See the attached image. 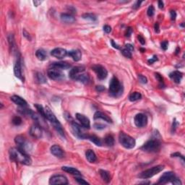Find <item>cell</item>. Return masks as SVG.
<instances>
[{
  "label": "cell",
  "mask_w": 185,
  "mask_h": 185,
  "mask_svg": "<svg viewBox=\"0 0 185 185\" xmlns=\"http://www.w3.org/2000/svg\"><path fill=\"white\" fill-rule=\"evenodd\" d=\"M75 181H76L78 184H89L88 182L85 181L83 179H82V178L78 177L77 176L76 177H75Z\"/></svg>",
  "instance_id": "cell-43"
},
{
  "label": "cell",
  "mask_w": 185,
  "mask_h": 185,
  "mask_svg": "<svg viewBox=\"0 0 185 185\" xmlns=\"http://www.w3.org/2000/svg\"><path fill=\"white\" fill-rule=\"evenodd\" d=\"M158 57H157V56L154 55L153 57V58H150V59H148V61H147V62H148V63L150 64V65H152V64H153L154 62H156V61H158Z\"/></svg>",
  "instance_id": "cell-45"
},
{
  "label": "cell",
  "mask_w": 185,
  "mask_h": 185,
  "mask_svg": "<svg viewBox=\"0 0 185 185\" xmlns=\"http://www.w3.org/2000/svg\"><path fill=\"white\" fill-rule=\"evenodd\" d=\"M62 169L66 173H69V174H72V175L77 176H81V173L79 170L76 169L75 168L73 167H69V166H63L62 168Z\"/></svg>",
  "instance_id": "cell-27"
},
{
  "label": "cell",
  "mask_w": 185,
  "mask_h": 185,
  "mask_svg": "<svg viewBox=\"0 0 185 185\" xmlns=\"http://www.w3.org/2000/svg\"><path fill=\"white\" fill-rule=\"evenodd\" d=\"M158 7L160 8V9H163V2H162V1H158Z\"/></svg>",
  "instance_id": "cell-61"
},
{
  "label": "cell",
  "mask_w": 185,
  "mask_h": 185,
  "mask_svg": "<svg viewBox=\"0 0 185 185\" xmlns=\"http://www.w3.org/2000/svg\"><path fill=\"white\" fill-rule=\"evenodd\" d=\"M161 48L162 49L164 50V51H166V49H168V46H169V43H168V41H163L161 43Z\"/></svg>",
  "instance_id": "cell-47"
},
{
  "label": "cell",
  "mask_w": 185,
  "mask_h": 185,
  "mask_svg": "<svg viewBox=\"0 0 185 185\" xmlns=\"http://www.w3.org/2000/svg\"><path fill=\"white\" fill-rule=\"evenodd\" d=\"M154 13H155V8L153 5H150V7L147 9V14L149 17H152V16L154 15Z\"/></svg>",
  "instance_id": "cell-40"
},
{
  "label": "cell",
  "mask_w": 185,
  "mask_h": 185,
  "mask_svg": "<svg viewBox=\"0 0 185 185\" xmlns=\"http://www.w3.org/2000/svg\"><path fill=\"white\" fill-rule=\"evenodd\" d=\"M119 141L124 147L127 149H132L135 146V140L131 136L127 134L124 132H121L119 135Z\"/></svg>",
  "instance_id": "cell-5"
},
{
  "label": "cell",
  "mask_w": 185,
  "mask_h": 185,
  "mask_svg": "<svg viewBox=\"0 0 185 185\" xmlns=\"http://www.w3.org/2000/svg\"><path fill=\"white\" fill-rule=\"evenodd\" d=\"M23 36L25 37H26V38H27V39H28V40H30L31 39V38H30V35H29V33H28V32L26 31V30H25V29H24L23 30Z\"/></svg>",
  "instance_id": "cell-55"
},
{
  "label": "cell",
  "mask_w": 185,
  "mask_h": 185,
  "mask_svg": "<svg viewBox=\"0 0 185 185\" xmlns=\"http://www.w3.org/2000/svg\"><path fill=\"white\" fill-rule=\"evenodd\" d=\"M49 184H67L68 180L66 179V176L60 174H57V175L52 176L50 179H49Z\"/></svg>",
  "instance_id": "cell-12"
},
{
  "label": "cell",
  "mask_w": 185,
  "mask_h": 185,
  "mask_svg": "<svg viewBox=\"0 0 185 185\" xmlns=\"http://www.w3.org/2000/svg\"><path fill=\"white\" fill-rule=\"evenodd\" d=\"M86 158L90 163H95L97 161V157L93 150H88L86 153Z\"/></svg>",
  "instance_id": "cell-29"
},
{
  "label": "cell",
  "mask_w": 185,
  "mask_h": 185,
  "mask_svg": "<svg viewBox=\"0 0 185 185\" xmlns=\"http://www.w3.org/2000/svg\"><path fill=\"white\" fill-rule=\"evenodd\" d=\"M82 18L90 21H95L97 20L96 15L92 13H86V14H82Z\"/></svg>",
  "instance_id": "cell-35"
},
{
  "label": "cell",
  "mask_w": 185,
  "mask_h": 185,
  "mask_svg": "<svg viewBox=\"0 0 185 185\" xmlns=\"http://www.w3.org/2000/svg\"><path fill=\"white\" fill-rule=\"evenodd\" d=\"M175 174L172 171H168V172H165L163 175L160 177L159 180H158V184H165L168 183V182H171L173 179L175 178Z\"/></svg>",
  "instance_id": "cell-14"
},
{
  "label": "cell",
  "mask_w": 185,
  "mask_h": 185,
  "mask_svg": "<svg viewBox=\"0 0 185 185\" xmlns=\"http://www.w3.org/2000/svg\"><path fill=\"white\" fill-rule=\"evenodd\" d=\"M142 98V95H141L140 93L139 92H133L130 94V95L129 96V99H130V101H138V100L141 99Z\"/></svg>",
  "instance_id": "cell-33"
},
{
  "label": "cell",
  "mask_w": 185,
  "mask_h": 185,
  "mask_svg": "<svg viewBox=\"0 0 185 185\" xmlns=\"http://www.w3.org/2000/svg\"><path fill=\"white\" fill-rule=\"evenodd\" d=\"M8 41H9V43H10V48L13 49L14 46V37H13V36L11 35V34L8 36Z\"/></svg>",
  "instance_id": "cell-42"
},
{
  "label": "cell",
  "mask_w": 185,
  "mask_h": 185,
  "mask_svg": "<svg viewBox=\"0 0 185 185\" xmlns=\"http://www.w3.org/2000/svg\"><path fill=\"white\" fill-rule=\"evenodd\" d=\"M161 147V143L158 139H150L145 143L140 149L145 152L156 153L158 152Z\"/></svg>",
  "instance_id": "cell-4"
},
{
  "label": "cell",
  "mask_w": 185,
  "mask_h": 185,
  "mask_svg": "<svg viewBox=\"0 0 185 185\" xmlns=\"http://www.w3.org/2000/svg\"><path fill=\"white\" fill-rule=\"evenodd\" d=\"M14 74L16 78L23 80V75L22 72V66H21V62L20 59H18L16 61L15 64L14 66Z\"/></svg>",
  "instance_id": "cell-17"
},
{
  "label": "cell",
  "mask_w": 185,
  "mask_h": 185,
  "mask_svg": "<svg viewBox=\"0 0 185 185\" xmlns=\"http://www.w3.org/2000/svg\"><path fill=\"white\" fill-rule=\"evenodd\" d=\"M105 90V87L104 86H96V90L98 92H102Z\"/></svg>",
  "instance_id": "cell-57"
},
{
  "label": "cell",
  "mask_w": 185,
  "mask_h": 185,
  "mask_svg": "<svg viewBox=\"0 0 185 185\" xmlns=\"http://www.w3.org/2000/svg\"><path fill=\"white\" fill-rule=\"evenodd\" d=\"M76 118L80 122L81 125L84 128L86 129H90V122L89 119L88 117H86V116L81 114H76Z\"/></svg>",
  "instance_id": "cell-18"
},
{
  "label": "cell",
  "mask_w": 185,
  "mask_h": 185,
  "mask_svg": "<svg viewBox=\"0 0 185 185\" xmlns=\"http://www.w3.org/2000/svg\"><path fill=\"white\" fill-rule=\"evenodd\" d=\"M122 54L127 58L131 59L132 58V52L130 51H129L128 49H127L126 48L122 50Z\"/></svg>",
  "instance_id": "cell-39"
},
{
  "label": "cell",
  "mask_w": 185,
  "mask_h": 185,
  "mask_svg": "<svg viewBox=\"0 0 185 185\" xmlns=\"http://www.w3.org/2000/svg\"><path fill=\"white\" fill-rule=\"evenodd\" d=\"M42 3V2H40V1H33V4H34V5H35L36 7H38V5H41V4Z\"/></svg>",
  "instance_id": "cell-62"
},
{
  "label": "cell",
  "mask_w": 185,
  "mask_h": 185,
  "mask_svg": "<svg viewBox=\"0 0 185 185\" xmlns=\"http://www.w3.org/2000/svg\"><path fill=\"white\" fill-rule=\"evenodd\" d=\"M94 127H95V129H97V130H102V129L105 128V125L103 124H98V123H95V124H94Z\"/></svg>",
  "instance_id": "cell-48"
},
{
  "label": "cell",
  "mask_w": 185,
  "mask_h": 185,
  "mask_svg": "<svg viewBox=\"0 0 185 185\" xmlns=\"http://www.w3.org/2000/svg\"><path fill=\"white\" fill-rule=\"evenodd\" d=\"M171 183L173 184H175V185H181L182 184V182L180 181V179H177V178H174V179H173L172 181H171Z\"/></svg>",
  "instance_id": "cell-46"
},
{
  "label": "cell",
  "mask_w": 185,
  "mask_h": 185,
  "mask_svg": "<svg viewBox=\"0 0 185 185\" xmlns=\"http://www.w3.org/2000/svg\"><path fill=\"white\" fill-rule=\"evenodd\" d=\"M45 110H46V119L52 124L53 127H54V129L57 130V132L60 134L61 136L65 138V132H64L63 128H62V124H61V123L59 122V121L57 119V117H56V116L54 115V113L51 111V109H49L48 106H46Z\"/></svg>",
  "instance_id": "cell-2"
},
{
  "label": "cell",
  "mask_w": 185,
  "mask_h": 185,
  "mask_svg": "<svg viewBox=\"0 0 185 185\" xmlns=\"http://www.w3.org/2000/svg\"><path fill=\"white\" fill-rule=\"evenodd\" d=\"M10 98H11L12 101H13L15 104L18 105V106H20V107H26V106H27V101L22 98H21L20 96H18V95H13Z\"/></svg>",
  "instance_id": "cell-22"
},
{
  "label": "cell",
  "mask_w": 185,
  "mask_h": 185,
  "mask_svg": "<svg viewBox=\"0 0 185 185\" xmlns=\"http://www.w3.org/2000/svg\"><path fill=\"white\" fill-rule=\"evenodd\" d=\"M67 54H68V52L62 48H56L51 51V55L59 59H62L65 58Z\"/></svg>",
  "instance_id": "cell-16"
},
{
  "label": "cell",
  "mask_w": 185,
  "mask_h": 185,
  "mask_svg": "<svg viewBox=\"0 0 185 185\" xmlns=\"http://www.w3.org/2000/svg\"><path fill=\"white\" fill-rule=\"evenodd\" d=\"M171 156L172 157H179V158H182V161H183V162L184 161V157L182 154L179 153H174L171 154Z\"/></svg>",
  "instance_id": "cell-49"
},
{
  "label": "cell",
  "mask_w": 185,
  "mask_h": 185,
  "mask_svg": "<svg viewBox=\"0 0 185 185\" xmlns=\"http://www.w3.org/2000/svg\"><path fill=\"white\" fill-rule=\"evenodd\" d=\"M85 67L83 66H74L70 71L69 75H70V78L72 80H75L78 74H80L82 72H85Z\"/></svg>",
  "instance_id": "cell-20"
},
{
  "label": "cell",
  "mask_w": 185,
  "mask_h": 185,
  "mask_svg": "<svg viewBox=\"0 0 185 185\" xmlns=\"http://www.w3.org/2000/svg\"><path fill=\"white\" fill-rule=\"evenodd\" d=\"M99 174L101 175V177L102 178V179L106 183L110 182V181H111V176H110V174L108 171H105V170H100Z\"/></svg>",
  "instance_id": "cell-32"
},
{
  "label": "cell",
  "mask_w": 185,
  "mask_h": 185,
  "mask_svg": "<svg viewBox=\"0 0 185 185\" xmlns=\"http://www.w3.org/2000/svg\"><path fill=\"white\" fill-rule=\"evenodd\" d=\"M29 133H30V134L33 138H36V139H39V138H41L42 137V130H41V127L36 123L31 126Z\"/></svg>",
  "instance_id": "cell-15"
},
{
  "label": "cell",
  "mask_w": 185,
  "mask_h": 185,
  "mask_svg": "<svg viewBox=\"0 0 185 185\" xmlns=\"http://www.w3.org/2000/svg\"><path fill=\"white\" fill-rule=\"evenodd\" d=\"M51 153L54 155V156L57 157V158H63L65 155V153L64 150H62V147L60 146L57 145H54L51 147Z\"/></svg>",
  "instance_id": "cell-19"
},
{
  "label": "cell",
  "mask_w": 185,
  "mask_h": 185,
  "mask_svg": "<svg viewBox=\"0 0 185 185\" xmlns=\"http://www.w3.org/2000/svg\"><path fill=\"white\" fill-rule=\"evenodd\" d=\"M34 106H35V107L36 108L37 110H38V114H41V116H43V117H44V118H46V110H45V109H43V106H41V104H38V103H36V104H34Z\"/></svg>",
  "instance_id": "cell-37"
},
{
  "label": "cell",
  "mask_w": 185,
  "mask_h": 185,
  "mask_svg": "<svg viewBox=\"0 0 185 185\" xmlns=\"http://www.w3.org/2000/svg\"><path fill=\"white\" fill-rule=\"evenodd\" d=\"M87 139H88L89 140L91 141L92 142H93L94 144H95L96 145L101 146L102 145L101 140V139H100L98 137H97L96 135H95V134H90V135L88 134Z\"/></svg>",
  "instance_id": "cell-31"
},
{
  "label": "cell",
  "mask_w": 185,
  "mask_h": 185,
  "mask_svg": "<svg viewBox=\"0 0 185 185\" xmlns=\"http://www.w3.org/2000/svg\"><path fill=\"white\" fill-rule=\"evenodd\" d=\"M51 66L52 68L58 69V70H67L71 67V65L66 62H54L51 65Z\"/></svg>",
  "instance_id": "cell-21"
},
{
  "label": "cell",
  "mask_w": 185,
  "mask_h": 185,
  "mask_svg": "<svg viewBox=\"0 0 185 185\" xmlns=\"http://www.w3.org/2000/svg\"><path fill=\"white\" fill-rule=\"evenodd\" d=\"M103 30H104L105 33H109L111 31V26H108V25H106V26H103Z\"/></svg>",
  "instance_id": "cell-50"
},
{
  "label": "cell",
  "mask_w": 185,
  "mask_h": 185,
  "mask_svg": "<svg viewBox=\"0 0 185 185\" xmlns=\"http://www.w3.org/2000/svg\"><path fill=\"white\" fill-rule=\"evenodd\" d=\"M181 26H182V27H184V23H182V25H181Z\"/></svg>",
  "instance_id": "cell-64"
},
{
  "label": "cell",
  "mask_w": 185,
  "mask_h": 185,
  "mask_svg": "<svg viewBox=\"0 0 185 185\" xmlns=\"http://www.w3.org/2000/svg\"><path fill=\"white\" fill-rule=\"evenodd\" d=\"M14 142L18 145V148L22 150L25 153H27L28 152L30 151L32 149V145L30 142L26 140L25 137L22 135H18L14 138Z\"/></svg>",
  "instance_id": "cell-7"
},
{
  "label": "cell",
  "mask_w": 185,
  "mask_h": 185,
  "mask_svg": "<svg viewBox=\"0 0 185 185\" xmlns=\"http://www.w3.org/2000/svg\"><path fill=\"white\" fill-rule=\"evenodd\" d=\"M47 75L49 78L53 80H62L65 79V74L62 70L56 68L49 69L47 72Z\"/></svg>",
  "instance_id": "cell-8"
},
{
  "label": "cell",
  "mask_w": 185,
  "mask_h": 185,
  "mask_svg": "<svg viewBox=\"0 0 185 185\" xmlns=\"http://www.w3.org/2000/svg\"><path fill=\"white\" fill-rule=\"evenodd\" d=\"M138 79H139V81L141 82V83H147V79L146 77L143 76L142 74H139L138 75Z\"/></svg>",
  "instance_id": "cell-44"
},
{
  "label": "cell",
  "mask_w": 185,
  "mask_h": 185,
  "mask_svg": "<svg viewBox=\"0 0 185 185\" xmlns=\"http://www.w3.org/2000/svg\"><path fill=\"white\" fill-rule=\"evenodd\" d=\"M30 117H31L33 120L35 121L36 124H37L41 128H48L47 123H46V118H44L43 116H41L40 114H37V113H35L33 111L31 115H30Z\"/></svg>",
  "instance_id": "cell-10"
},
{
  "label": "cell",
  "mask_w": 185,
  "mask_h": 185,
  "mask_svg": "<svg viewBox=\"0 0 185 185\" xmlns=\"http://www.w3.org/2000/svg\"><path fill=\"white\" fill-rule=\"evenodd\" d=\"M138 40H139L140 43L142 45H144L145 43V38H143V37H142L141 35L138 36Z\"/></svg>",
  "instance_id": "cell-52"
},
{
  "label": "cell",
  "mask_w": 185,
  "mask_h": 185,
  "mask_svg": "<svg viewBox=\"0 0 185 185\" xmlns=\"http://www.w3.org/2000/svg\"><path fill=\"white\" fill-rule=\"evenodd\" d=\"M177 125H178V122H176V121L175 119H174V122H173V126H172V130H173V131H175L176 128V127H177Z\"/></svg>",
  "instance_id": "cell-59"
},
{
  "label": "cell",
  "mask_w": 185,
  "mask_h": 185,
  "mask_svg": "<svg viewBox=\"0 0 185 185\" xmlns=\"http://www.w3.org/2000/svg\"><path fill=\"white\" fill-rule=\"evenodd\" d=\"M142 2H139V1H138V2L135 3V5L133 6V8H134V9H138V7H140V4L142 3Z\"/></svg>",
  "instance_id": "cell-60"
},
{
  "label": "cell",
  "mask_w": 185,
  "mask_h": 185,
  "mask_svg": "<svg viewBox=\"0 0 185 185\" xmlns=\"http://www.w3.org/2000/svg\"><path fill=\"white\" fill-rule=\"evenodd\" d=\"M125 48H126L127 49H128L129 51H130L131 52L134 51V47H133L132 45L130 44V43H127V44L125 45Z\"/></svg>",
  "instance_id": "cell-53"
},
{
  "label": "cell",
  "mask_w": 185,
  "mask_h": 185,
  "mask_svg": "<svg viewBox=\"0 0 185 185\" xmlns=\"http://www.w3.org/2000/svg\"><path fill=\"white\" fill-rule=\"evenodd\" d=\"M71 127L72 132L74 133V134L77 138H80V139H87L88 134L84 132L80 125L72 122L71 124Z\"/></svg>",
  "instance_id": "cell-9"
},
{
  "label": "cell",
  "mask_w": 185,
  "mask_h": 185,
  "mask_svg": "<svg viewBox=\"0 0 185 185\" xmlns=\"http://www.w3.org/2000/svg\"><path fill=\"white\" fill-rule=\"evenodd\" d=\"M12 160L18 163L29 166L32 163V160L28 153H25L18 147H12L9 151Z\"/></svg>",
  "instance_id": "cell-1"
},
{
  "label": "cell",
  "mask_w": 185,
  "mask_h": 185,
  "mask_svg": "<svg viewBox=\"0 0 185 185\" xmlns=\"http://www.w3.org/2000/svg\"><path fill=\"white\" fill-rule=\"evenodd\" d=\"M179 51H180V48L177 47V48H176V51H175L176 54H179Z\"/></svg>",
  "instance_id": "cell-63"
},
{
  "label": "cell",
  "mask_w": 185,
  "mask_h": 185,
  "mask_svg": "<svg viewBox=\"0 0 185 185\" xmlns=\"http://www.w3.org/2000/svg\"><path fill=\"white\" fill-rule=\"evenodd\" d=\"M104 142L108 146H113L114 144V138L111 134H107L104 138Z\"/></svg>",
  "instance_id": "cell-34"
},
{
  "label": "cell",
  "mask_w": 185,
  "mask_h": 185,
  "mask_svg": "<svg viewBox=\"0 0 185 185\" xmlns=\"http://www.w3.org/2000/svg\"><path fill=\"white\" fill-rule=\"evenodd\" d=\"M36 56L41 61H44L47 59V53L43 49H40L37 50L36 52Z\"/></svg>",
  "instance_id": "cell-30"
},
{
  "label": "cell",
  "mask_w": 185,
  "mask_h": 185,
  "mask_svg": "<svg viewBox=\"0 0 185 185\" xmlns=\"http://www.w3.org/2000/svg\"><path fill=\"white\" fill-rule=\"evenodd\" d=\"M13 124L16 125V126H18V125H20L22 124V119L20 117H14L13 119Z\"/></svg>",
  "instance_id": "cell-38"
},
{
  "label": "cell",
  "mask_w": 185,
  "mask_h": 185,
  "mask_svg": "<svg viewBox=\"0 0 185 185\" xmlns=\"http://www.w3.org/2000/svg\"><path fill=\"white\" fill-rule=\"evenodd\" d=\"M60 18L61 20L65 23H73L75 21V18L72 14L68 13H62Z\"/></svg>",
  "instance_id": "cell-26"
},
{
  "label": "cell",
  "mask_w": 185,
  "mask_h": 185,
  "mask_svg": "<svg viewBox=\"0 0 185 185\" xmlns=\"http://www.w3.org/2000/svg\"><path fill=\"white\" fill-rule=\"evenodd\" d=\"M92 69L96 73L97 77H98V79L101 80L106 79V78H107L108 72L104 66H101V65H93V66H92Z\"/></svg>",
  "instance_id": "cell-11"
},
{
  "label": "cell",
  "mask_w": 185,
  "mask_h": 185,
  "mask_svg": "<svg viewBox=\"0 0 185 185\" xmlns=\"http://www.w3.org/2000/svg\"><path fill=\"white\" fill-rule=\"evenodd\" d=\"M132 28H128L127 30V33H126V36L127 37H130V36L132 35Z\"/></svg>",
  "instance_id": "cell-54"
},
{
  "label": "cell",
  "mask_w": 185,
  "mask_h": 185,
  "mask_svg": "<svg viewBox=\"0 0 185 185\" xmlns=\"http://www.w3.org/2000/svg\"><path fill=\"white\" fill-rule=\"evenodd\" d=\"M111 45H112V46L114 48H115V49H120V47H119V45L117 44V43H116L114 41V40H111Z\"/></svg>",
  "instance_id": "cell-56"
},
{
  "label": "cell",
  "mask_w": 185,
  "mask_h": 185,
  "mask_svg": "<svg viewBox=\"0 0 185 185\" xmlns=\"http://www.w3.org/2000/svg\"><path fill=\"white\" fill-rule=\"evenodd\" d=\"M170 14H171V19L172 20H175L176 18V13L174 10H171Z\"/></svg>",
  "instance_id": "cell-51"
},
{
  "label": "cell",
  "mask_w": 185,
  "mask_h": 185,
  "mask_svg": "<svg viewBox=\"0 0 185 185\" xmlns=\"http://www.w3.org/2000/svg\"><path fill=\"white\" fill-rule=\"evenodd\" d=\"M123 88L118 78L113 77L109 83V93L114 97H118L122 94Z\"/></svg>",
  "instance_id": "cell-3"
},
{
  "label": "cell",
  "mask_w": 185,
  "mask_h": 185,
  "mask_svg": "<svg viewBox=\"0 0 185 185\" xmlns=\"http://www.w3.org/2000/svg\"><path fill=\"white\" fill-rule=\"evenodd\" d=\"M154 29H155V31L157 33H158L160 32L159 24H158V22H155V26H154Z\"/></svg>",
  "instance_id": "cell-58"
},
{
  "label": "cell",
  "mask_w": 185,
  "mask_h": 185,
  "mask_svg": "<svg viewBox=\"0 0 185 185\" xmlns=\"http://www.w3.org/2000/svg\"><path fill=\"white\" fill-rule=\"evenodd\" d=\"M70 57H71L72 58V59L75 62H78L82 58V53L80 52V51L78 50V49H74V50H72L68 52V54Z\"/></svg>",
  "instance_id": "cell-25"
},
{
  "label": "cell",
  "mask_w": 185,
  "mask_h": 185,
  "mask_svg": "<svg viewBox=\"0 0 185 185\" xmlns=\"http://www.w3.org/2000/svg\"><path fill=\"white\" fill-rule=\"evenodd\" d=\"M169 77L174 82H176V83H179L182 79L183 74H182L181 72L178 71V70H176V71H174L170 73Z\"/></svg>",
  "instance_id": "cell-23"
},
{
  "label": "cell",
  "mask_w": 185,
  "mask_h": 185,
  "mask_svg": "<svg viewBox=\"0 0 185 185\" xmlns=\"http://www.w3.org/2000/svg\"><path fill=\"white\" fill-rule=\"evenodd\" d=\"M102 119V120H104L105 122H109V123H111L112 122V120L109 116H107L106 114H103V113L101 112V111H96L94 114V119Z\"/></svg>",
  "instance_id": "cell-24"
},
{
  "label": "cell",
  "mask_w": 185,
  "mask_h": 185,
  "mask_svg": "<svg viewBox=\"0 0 185 185\" xmlns=\"http://www.w3.org/2000/svg\"><path fill=\"white\" fill-rule=\"evenodd\" d=\"M74 80L79 81V82H82V83L86 84L89 82V80H90V78H89L88 74L87 73H86L85 72H81L80 74H78V77L75 78Z\"/></svg>",
  "instance_id": "cell-28"
},
{
  "label": "cell",
  "mask_w": 185,
  "mask_h": 185,
  "mask_svg": "<svg viewBox=\"0 0 185 185\" xmlns=\"http://www.w3.org/2000/svg\"><path fill=\"white\" fill-rule=\"evenodd\" d=\"M134 124L138 127H144L147 124V117L144 114H138L134 117Z\"/></svg>",
  "instance_id": "cell-13"
},
{
  "label": "cell",
  "mask_w": 185,
  "mask_h": 185,
  "mask_svg": "<svg viewBox=\"0 0 185 185\" xmlns=\"http://www.w3.org/2000/svg\"><path fill=\"white\" fill-rule=\"evenodd\" d=\"M36 77L37 82H39V83L42 84V83H46V77H45L41 72H37L36 74Z\"/></svg>",
  "instance_id": "cell-36"
},
{
  "label": "cell",
  "mask_w": 185,
  "mask_h": 185,
  "mask_svg": "<svg viewBox=\"0 0 185 185\" xmlns=\"http://www.w3.org/2000/svg\"><path fill=\"white\" fill-rule=\"evenodd\" d=\"M155 78H156V79L158 80V82H160V86H164V83H163V77L160 74H158V73H155Z\"/></svg>",
  "instance_id": "cell-41"
},
{
  "label": "cell",
  "mask_w": 185,
  "mask_h": 185,
  "mask_svg": "<svg viewBox=\"0 0 185 185\" xmlns=\"http://www.w3.org/2000/svg\"><path fill=\"white\" fill-rule=\"evenodd\" d=\"M164 169V166H162V165H158V166H154V167L150 168L149 169L145 170V171H142L140 174H139L140 178L143 179H150V178L153 177V176L156 175L158 173H160L161 171H162Z\"/></svg>",
  "instance_id": "cell-6"
}]
</instances>
